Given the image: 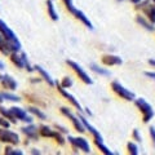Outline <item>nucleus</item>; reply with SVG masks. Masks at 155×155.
I'll use <instances>...</instances> for the list:
<instances>
[{
	"label": "nucleus",
	"mask_w": 155,
	"mask_h": 155,
	"mask_svg": "<svg viewBox=\"0 0 155 155\" xmlns=\"http://www.w3.org/2000/svg\"><path fill=\"white\" fill-rule=\"evenodd\" d=\"M153 2H154V3H155V0H153Z\"/></svg>",
	"instance_id": "41"
},
{
	"label": "nucleus",
	"mask_w": 155,
	"mask_h": 155,
	"mask_svg": "<svg viewBox=\"0 0 155 155\" xmlns=\"http://www.w3.org/2000/svg\"><path fill=\"white\" fill-rule=\"evenodd\" d=\"M27 110H28V111H30V113H31V114H34V115H35V116H38V118H39V119H45V118H47V115H45L44 113H43V111H41V110H39L38 107H34V106H30V107H28Z\"/></svg>",
	"instance_id": "24"
},
{
	"label": "nucleus",
	"mask_w": 155,
	"mask_h": 155,
	"mask_svg": "<svg viewBox=\"0 0 155 155\" xmlns=\"http://www.w3.org/2000/svg\"><path fill=\"white\" fill-rule=\"evenodd\" d=\"M18 52L19 51L11 53V61L18 67V69H27L28 71H32L34 69H31L30 65H28L26 54H25V53H18Z\"/></svg>",
	"instance_id": "5"
},
{
	"label": "nucleus",
	"mask_w": 155,
	"mask_h": 155,
	"mask_svg": "<svg viewBox=\"0 0 155 155\" xmlns=\"http://www.w3.org/2000/svg\"><path fill=\"white\" fill-rule=\"evenodd\" d=\"M56 84H57V89H58V92H60V93H61L62 96H64L65 98H66L67 101H69V102H70L72 106H75V107H76L78 110L81 111V106H80V104H79V102H78V100L75 98V97L72 96V94H70V93H67V92L65 91V88H64V87H62L60 83H58V81H57Z\"/></svg>",
	"instance_id": "11"
},
{
	"label": "nucleus",
	"mask_w": 155,
	"mask_h": 155,
	"mask_svg": "<svg viewBox=\"0 0 155 155\" xmlns=\"http://www.w3.org/2000/svg\"><path fill=\"white\" fill-rule=\"evenodd\" d=\"M0 32H2L3 35L5 36L11 43H13V44L21 47V43H19L18 38L16 36V34H14V32L11 30V28H9V26L3 21V19H0Z\"/></svg>",
	"instance_id": "10"
},
{
	"label": "nucleus",
	"mask_w": 155,
	"mask_h": 155,
	"mask_svg": "<svg viewBox=\"0 0 155 155\" xmlns=\"http://www.w3.org/2000/svg\"><path fill=\"white\" fill-rule=\"evenodd\" d=\"M47 11H48V14H49V17L53 19V21H57V19H58V14L56 12L52 0H47Z\"/></svg>",
	"instance_id": "21"
},
{
	"label": "nucleus",
	"mask_w": 155,
	"mask_h": 155,
	"mask_svg": "<svg viewBox=\"0 0 155 155\" xmlns=\"http://www.w3.org/2000/svg\"><path fill=\"white\" fill-rule=\"evenodd\" d=\"M9 125H11V122L5 118V116H3L2 114H0V127L3 128H9Z\"/></svg>",
	"instance_id": "30"
},
{
	"label": "nucleus",
	"mask_w": 155,
	"mask_h": 155,
	"mask_svg": "<svg viewBox=\"0 0 155 155\" xmlns=\"http://www.w3.org/2000/svg\"><path fill=\"white\" fill-rule=\"evenodd\" d=\"M0 141L11 145H17L19 143V137L16 132H12L8 128L2 127V129H0Z\"/></svg>",
	"instance_id": "7"
},
{
	"label": "nucleus",
	"mask_w": 155,
	"mask_h": 155,
	"mask_svg": "<svg viewBox=\"0 0 155 155\" xmlns=\"http://www.w3.org/2000/svg\"><path fill=\"white\" fill-rule=\"evenodd\" d=\"M91 69L93 70L94 72H97V74H100V75H109V74H110L107 70L102 69V67H98V66H96V65H92V66H91Z\"/></svg>",
	"instance_id": "26"
},
{
	"label": "nucleus",
	"mask_w": 155,
	"mask_h": 155,
	"mask_svg": "<svg viewBox=\"0 0 155 155\" xmlns=\"http://www.w3.org/2000/svg\"><path fill=\"white\" fill-rule=\"evenodd\" d=\"M149 133H150V138H151V142H153L154 147H155V128H154V127H150Z\"/></svg>",
	"instance_id": "32"
},
{
	"label": "nucleus",
	"mask_w": 155,
	"mask_h": 155,
	"mask_svg": "<svg viewBox=\"0 0 155 155\" xmlns=\"http://www.w3.org/2000/svg\"><path fill=\"white\" fill-rule=\"evenodd\" d=\"M3 94V97H4V100H8V101H13V102H18L19 100V97H17V96H14V94H11V93H2Z\"/></svg>",
	"instance_id": "28"
},
{
	"label": "nucleus",
	"mask_w": 155,
	"mask_h": 155,
	"mask_svg": "<svg viewBox=\"0 0 155 155\" xmlns=\"http://www.w3.org/2000/svg\"><path fill=\"white\" fill-rule=\"evenodd\" d=\"M74 16H75L78 19H80V21L83 22L84 25H85L87 27H88V28H91V30H92V28H93V25H92V22L89 21L88 17H87L85 14H84L83 12H81V11H79V9H76V12L74 13Z\"/></svg>",
	"instance_id": "18"
},
{
	"label": "nucleus",
	"mask_w": 155,
	"mask_h": 155,
	"mask_svg": "<svg viewBox=\"0 0 155 155\" xmlns=\"http://www.w3.org/2000/svg\"><path fill=\"white\" fill-rule=\"evenodd\" d=\"M56 127H57V128H60L61 132H64V133H66V132H67V129H66V128H64V127H60V125H57V124H56Z\"/></svg>",
	"instance_id": "35"
},
{
	"label": "nucleus",
	"mask_w": 155,
	"mask_h": 155,
	"mask_svg": "<svg viewBox=\"0 0 155 155\" xmlns=\"http://www.w3.org/2000/svg\"><path fill=\"white\" fill-rule=\"evenodd\" d=\"M11 110H12V113L14 114V116H16L17 119H19V120H22V122H28L30 123L31 122V116H28L27 114H26V111L23 110V109H21V107H11Z\"/></svg>",
	"instance_id": "15"
},
{
	"label": "nucleus",
	"mask_w": 155,
	"mask_h": 155,
	"mask_svg": "<svg viewBox=\"0 0 155 155\" xmlns=\"http://www.w3.org/2000/svg\"><path fill=\"white\" fill-rule=\"evenodd\" d=\"M80 119H81V122H83V124H84V127H85V129H88V132L93 136L94 137V140H98V141H104V138H102V136L100 134V132L97 130L93 125H92L88 120H87L84 116H80Z\"/></svg>",
	"instance_id": "13"
},
{
	"label": "nucleus",
	"mask_w": 155,
	"mask_h": 155,
	"mask_svg": "<svg viewBox=\"0 0 155 155\" xmlns=\"http://www.w3.org/2000/svg\"><path fill=\"white\" fill-rule=\"evenodd\" d=\"M61 113L70 119V122L72 123V125L75 127V129H76V130H79L80 133H83L84 130H85V127H84L83 122H81L80 116H79V118H76V116H75L74 114H72L69 109H66V107H61Z\"/></svg>",
	"instance_id": "8"
},
{
	"label": "nucleus",
	"mask_w": 155,
	"mask_h": 155,
	"mask_svg": "<svg viewBox=\"0 0 155 155\" xmlns=\"http://www.w3.org/2000/svg\"><path fill=\"white\" fill-rule=\"evenodd\" d=\"M127 149H128V153H129V154H132V155H137V154H138V147H137V145L133 143V142H128Z\"/></svg>",
	"instance_id": "25"
},
{
	"label": "nucleus",
	"mask_w": 155,
	"mask_h": 155,
	"mask_svg": "<svg viewBox=\"0 0 155 155\" xmlns=\"http://www.w3.org/2000/svg\"><path fill=\"white\" fill-rule=\"evenodd\" d=\"M102 64L105 66H116V65H122V58L119 56H114V54H105L101 58Z\"/></svg>",
	"instance_id": "12"
},
{
	"label": "nucleus",
	"mask_w": 155,
	"mask_h": 155,
	"mask_svg": "<svg viewBox=\"0 0 155 155\" xmlns=\"http://www.w3.org/2000/svg\"><path fill=\"white\" fill-rule=\"evenodd\" d=\"M111 89H113L120 98H123L125 101H134L136 100V94L133 93V92L127 89L124 85L120 84L118 80H114L113 83H111Z\"/></svg>",
	"instance_id": "3"
},
{
	"label": "nucleus",
	"mask_w": 155,
	"mask_h": 155,
	"mask_svg": "<svg viewBox=\"0 0 155 155\" xmlns=\"http://www.w3.org/2000/svg\"><path fill=\"white\" fill-rule=\"evenodd\" d=\"M136 19H137V22L140 23V25H142L145 28H146V30H150V31H153V30H154V27H153V23L150 22L147 18L145 19L142 16H138V17L136 18Z\"/></svg>",
	"instance_id": "22"
},
{
	"label": "nucleus",
	"mask_w": 155,
	"mask_h": 155,
	"mask_svg": "<svg viewBox=\"0 0 155 155\" xmlns=\"http://www.w3.org/2000/svg\"><path fill=\"white\" fill-rule=\"evenodd\" d=\"M0 114H2L3 116H5V118L9 120L11 123H13V124H16L17 123V118L14 116V114L12 113V110L11 109H5V107H3L2 105H0Z\"/></svg>",
	"instance_id": "19"
},
{
	"label": "nucleus",
	"mask_w": 155,
	"mask_h": 155,
	"mask_svg": "<svg viewBox=\"0 0 155 155\" xmlns=\"http://www.w3.org/2000/svg\"><path fill=\"white\" fill-rule=\"evenodd\" d=\"M94 143H96V146L98 147V150H101V153L105 154V155H113V151L107 147V146H105L104 145V141H98V140H94Z\"/></svg>",
	"instance_id": "23"
},
{
	"label": "nucleus",
	"mask_w": 155,
	"mask_h": 155,
	"mask_svg": "<svg viewBox=\"0 0 155 155\" xmlns=\"http://www.w3.org/2000/svg\"><path fill=\"white\" fill-rule=\"evenodd\" d=\"M145 75L149 76V78H151V79L155 80V72H153V71H146V72H145Z\"/></svg>",
	"instance_id": "34"
},
{
	"label": "nucleus",
	"mask_w": 155,
	"mask_h": 155,
	"mask_svg": "<svg viewBox=\"0 0 155 155\" xmlns=\"http://www.w3.org/2000/svg\"><path fill=\"white\" fill-rule=\"evenodd\" d=\"M149 65L153 66V67H155V60H149Z\"/></svg>",
	"instance_id": "36"
},
{
	"label": "nucleus",
	"mask_w": 155,
	"mask_h": 155,
	"mask_svg": "<svg viewBox=\"0 0 155 155\" xmlns=\"http://www.w3.org/2000/svg\"><path fill=\"white\" fill-rule=\"evenodd\" d=\"M39 132H40V136H43V137H51V138H54L57 134V130H53L49 127H47V125H41Z\"/></svg>",
	"instance_id": "20"
},
{
	"label": "nucleus",
	"mask_w": 155,
	"mask_h": 155,
	"mask_svg": "<svg viewBox=\"0 0 155 155\" xmlns=\"http://www.w3.org/2000/svg\"><path fill=\"white\" fill-rule=\"evenodd\" d=\"M66 64L69 65L72 70L75 71V74L78 75V78H80V80L83 81V83H85V84H88V85H91V84H93V80L91 79V76L87 74V72L83 70V67H81L79 64H76V62H74L72 60H67L66 61Z\"/></svg>",
	"instance_id": "4"
},
{
	"label": "nucleus",
	"mask_w": 155,
	"mask_h": 155,
	"mask_svg": "<svg viewBox=\"0 0 155 155\" xmlns=\"http://www.w3.org/2000/svg\"><path fill=\"white\" fill-rule=\"evenodd\" d=\"M3 101H4V97H3V94H2V93H0V104H2Z\"/></svg>",
	"instance_id": "39"
},
{
	"label": "nucleus",
	"mask_w": 155,
	"mask_h": 155,
	"mask_svg": "<svg viewBox=\"0 0 155 155\" xmlns=\"http://www.w3.org/2000/svg\"><path fill=\"white\" fill-rule=\"evenodd\" d=\"M4 67H5V66H4V64H3V61H0V70H3V69H4Z\"/></svg>",
	"instance_id": "38"
},
{
	"label": "nucleus",
	"mask_w": 155,
	"mask_h": 155,
	"mask_svg": "<svg viewBox=\"0 0 155 155\" xmlns=\"http://www.w3.org/2000/svg\"><path fill=\"white\" fill-rule=\"evenodd\" d=\"M118 2H123V0H118Z\"/></svg>",
	"instance_id": "40"
},
{
	"label": "nucleus",
	"mask_w": 155,
	"mask_h": 155,
	"mask_svg": "<svg viewBox=\"0 0 155 155\" xmlns=\"http://www.w3.org/2000/svg\"><path fill=\"white\" fill-rule=\"evenodd\" d=\"M132 137H133V140H136V141H141V134H140L138 129H133Z\"/></svg>",
	"instance_id": "33"
},
{
	"label": "nucleus",
	"mask_w": 155,
	"mask_h": 155,
	"mask_svg": "<svg viewBox=\"0 0 155 155\" xmlns=\"http://www.w3.org/2000/svg\"><path fill=\"white\" fill-rule=\"evenodd\" d=\"M0 78H2V76H0Z\"/></svg>",
	"instance_id": "42"
},
{
	"label": "nucleus",
	"mask_w": 155,
	"mask_h": 155,
	"mask_svg": "<svg viewBox=\"0 0 155 155\" xmlns=\"http://www.w3.org/2000/svg\"><path fill=\"white\" fill-rule=\"evenodd\" d=\"M62 2L65 3V5L67 8V11H69L71 14H74L76 12V8L74 7V4H72V0H62Z\"/></svg>",
	"instance_id": "27"
},
{
	"label": "nucleus",
	"mask_w": 155,
	"mask_h": 155,
	"mask_svg": "<svg viewBox=\"0 0 155 155\" xmlns=\"http://www.w3.org/2000/svg\"><path fill=\"white\" fill-rule=\"evenodd\" d=\"M136 8L140 9V11L146 16L149 21L151 22L153 25H155V3L153 0H146V2L138 3V5Z\"/></svg>",
	"instance_id": "2"
},
{
	"label": "nucleus",
	"mask_w": 155,
	"mask_h": 155,
	"mask_svg": "<svg viewBox=\"0 0 155 155\" xmlns=\"http://www.w3.org/2000/svg\"><path fill=\"white\" fill-rule=\"evenodd\" d=\"M0 81H2V85H3L5 89L16 91V88H17V81L14 80L12 76H9V75L2 76V78H0Z\"/></svg>",
	"instance_id": "14"
},
{
	"label": "nucleus",
	"mask_w": 155,
	"mask_h": 155,
	"mask_svg": "<svg viewBox=\"0 0 155 155\" xmlns=\"http://www.w3.org/2000/svg\"><path fill=\"white\" fill-rule=\"evenodd\" d=\"M21 130H22V133H25L27 137H30L32 140H38V137H39L38 129H36L35 125H27V127H22Z\"/></svg>",
	"instance_id": "16"
},
{
	"label": "nucleus",
	"mask_w": 155,
	"mask_h": 155,
	"mask_svg": "<svg viewBox=\"0 0 155 155\" xmlns=\"http://www.w3.org/2000/svg\"><path fill=\"white\" fill-rule=\"evenodd\" d=\"M19 49H21V47L13 44V43H11L5 36L3 35L2 32H0V52H2L3 54L11 56L12 52H17V51H19Z\"/></svg>",
	"instance_id": "6"
},
{
	"label": "nucleus",
	"mask_w": 155,
	"mask_h": 155,
	"mask_svg": "<svg viewBox=\"0 0 155 155\" xmlns=\"http://www.w3.org/2000/svg\"><path fill=\"white\" fill-rule=\"evenodd\" d=\"M34 70H35V71H38L39 74L41 75V78H43V79H44V80L47 81V83H48V85H51V87H52V85H54V81H53V79L51 78V75L48 74V72H47L44 69H43L41 66H39V65L34 66Z\"/></svg>",
	"instance_id": "17"
},
{
	"label": "nucleus",
	"mask_w": 155,
	"mask_h": 155,
	"mask_svg": "<svg viewBox=\"0 0 155 155\" xmlns=\"http://www.w3.org/2000/svg\"><path fill=\"white\" fill-rule=\"evenodd\" d=\"M4 154H7V155H22L23 153L19 151V150L12 149V147H5L4 149Z\"/></svg>",
	"instance_id": "29"
},
{
	"label": "nucleus",
	"mask_w": 155,
	"mask_h": 155,
	"mask_svg": "<svg viewBox=\"0 0 155 155\" xmlns=\"http://www.w3.org/2000/svg\"><path fill=\"white\" fill-rule=\"evenodd\" d=\"M74 84V81L71 80V78H69V76H66L64 80H62V83H61V85L64 87V88H70V87Z\"/></svg>",
	"instance_id": "31"
},
{
	"label": "nucleus",
	"mask_w": 155,
	"mask_h": 155,
	"mask_svg": "<svg viewBox=\"0 0 155 155\" xmlns=\"http://www.w3.org/2000/svg\"><path fill=\"white\" fill-rule=\"evenodd\" d=\"M130 2H132L133 4H138V3H141L142 0H130Z\"/></svg>",
	"instance_id": "37"
},
{
	"label": "nucleus",
	"mask_w": 155,
	"mask_h": 155,
	"mask_svg": "<svg viewBox=\"0 0 155 155\" xmlns=\"http://www.w3.org/2000/svg\"><path fill=\"white\" fill-rule=\"evenodd\" d=\"M69 142L72 145V147H74L75 150L79 149V150H81V151L85 153V154H89L91 153L89 143L83 137H69Z\"/></svg>",
	"instance_id": "9"
},
{
	"label": "nucleus",
	"mask_w": 155,
	"mask_h": 155,
	"mask_svg": "<svg viewBox=\"0 0 155 155\" xmlns=\"http://www.w3.org/2000/svg\"><path fill=\"white\" fill-rule=\"evenodd\" d=\"M134 105L142 114V120L143 123H149L150 120L154 118V109L146 100L143 98H136L134 100Z\"/></svg>",
	"instance_id": "1"
}]
</instances>
